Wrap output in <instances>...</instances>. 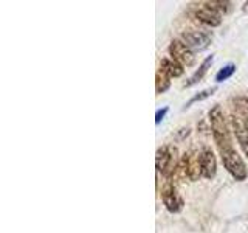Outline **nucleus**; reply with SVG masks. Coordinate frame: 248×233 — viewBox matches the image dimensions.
Wrapping results in <instances>:
<instances>
[{"instance_id":"13","label":"nucleus","mask_w":248,"mask_h":233,"mask_svg":"<svg viewBox=\"0 0 248 233\" xmlns=\"http://www.w3.org/2000/svg\"><path fill=\"white\" fill-rule=\"evenodd\" d=\"M232 109H234V115H237L239 118L248 121V98H245V97H237L234 100Z\"/></svg>"},{"instance_id":"6","label":"nucleus","mask_w":248,"mask_h":233,"mask_svg":"<svg viewBox=\"0 0 248 233\" xmlns=\"http://www.w3.org/2000/svg\"><path fill=\"white\" fill-rule=\"evenodd\" d=\"M168 51L170 54V58L177 61L178 64H182L183 67L194 64V59H196L194 51L182 41V39H174V41L169 44Z\"/></svg>"},{"instance_id":"9","label":"nucleus","mask_w":248,"mask_h":233,"mask_svg":"<svg viewBox=\"0 0 248 233\" xmlns=\"http://www.w3.org/2000/svg\"><path fill=\"white\" fill-rule=\"evenodd\" d=\"M200 169L205 179H213L217 173V162L214 152L209 148H203L200 151Z\"/></svg>"},{"instance_id":"17","label":"nucleus","mask_w":248,"mask_h":233,"mask_svg":"<svg viewBox=\"0 0 248 233\" xmlns=\"http://www.w3.org/2000/svg\"><path fill=\"white\" fill-rule=\"evenodd\" d=\"M214 92H216V87H209V89L202 90L200 93H197V95H194V97L188 101V103H186V107L192 106L194 103H197V101H202V100H205V98H208V97H211Z\"/></svg>"},{"instance_id":"10","label":"nucleus","mask_w":248,"mask_h":233,"mask_svg":"<svg viewBox=\"0 0 248 233\" xmlns=\"http://www.w3.org/2000/svg\"><path fill=\"white\" fill-rule=\"evenodd\" d=\"M231 124H232V131H234L236 138H237L240 148H242L244 154L248 157V121L239 118L237 115L232 114Z\"/></svg>"},{"instance_id":"12","label":"nucleus","mask_w":248,"mask_h":233,"mask_svg":"<svg viewBox=\"0 0 248 233\" xmlns=\"http://www.w3.org/2000/svg\"><path fill=\"white\" fill-rule=\"evenodd\" d=\"M213 64V56H208L203 62L200 64V67L196 70V73H194L189 80H188V83H186V87H191V85H194V84H197L202 78H203L205 75H206V72H208V68H209V66Z\"/></svg>"},{"instance_id":"8","label":"nucleus","mask_w":248,"mask_h":233,"mask_svg":"<svg viewBox=\"0 0 248 233\" xmlns=\"http://www.w3.org/2000/svg\"><path fill=\"white\" fill-rule=\"evenodd\" d=\"M194 17L208 27H219L222 23V14L213 10L208 3H203V6L196 8L194 10Z\"/></svg>"},{"instance_id":"19","label":"nucleus","mask_w":248,"mask_h":233,"mask_svg":"<svg viewBox=\"0 0 248 233\" xmlns=\"http://www.w3.org/2000/svg\"><path fill=\"white\" fill-rule=\"evenodd\" d=\"M244 11H248V2H245V6H244Z\"/></svg>"},{"instance_id":"5","label":"nucleus","mask_w":248,"mask_h":233,"mask_svg":"<svg viewBox=\"0 0 248 233\" xmlns=\"http://www.w3.org/2000/svg\"><path fill=\"white\" fill-rule=\"evenodd\" d=\"M180 168L183 174L189 179V181H197L202 176L200 169V152L196 150L186 151L180 157Z\"/></svg>"},{"instance_id":"3","label":"nucleus","mask_w":248,"mask_h":233,"mask_svg":"<svg viewBox=\"0 0 248 233\" xmlns=\"http://www.w3.org/2000/svg\"><path fill=\"white\" fill-rule=\"evenodd\" d=\"M222 157V163L225 169L236 179V181H245L247 179V166L242 160V157L239 155V152L234 150V148H230L227 151L220 152Z\"/></svg>"},{"instance_id":"11","label":"nucleus","mask_w":248,"mask_h":233,"mask_svg":"<svg viewBox=\"0 0 248 233\" xmlns=\"http://www.w3.org/2000/svg\"><path fill=\"white\" fill-rule=\"evenodd\" d=\"M160 72H163L165 75H168L169 78H178L180 75H183V66L178 64L177 61H174L172 58H165L160 62Z\"/></svg>"},{"instance_id":"7","label":"nucleus","mask_w":248,"mask_h":233,"mask_svg":"<svg viewBox=\"0 0 248 233\" xmlns=\"http://www.w3.org/2000/svg\"><path fill=\"white\" fill-rule=\"evenodd\" d=\"M161 200L166 210L170 213H178L183 208V198L177 191L174 183H166L161 190Z\"/></svg>"},{"instance_id":"16","label":"nucleus","mask_w":248,"mask_h":233,"mask_svg":"<svg viewBox=\"0 0 248 233\" xmlns=\"http://www.w3.org/2000/svg\"><path fill=\"white\" fill-rule=\"evenodd\" d=\"M209 6L216 10L219 14L222 13H228L230 11V6H231V2H227V0H213V2H206Z\"/></svg>"},{"instance_id":"18","label":"nucleus","mask_w":248,"mask_h":233,"mask_svg":"<svg viewBox=\"0 0 248 233\" xmlns=\"http://www.w3.org/2000/svg\"><path fill=\"white\" fill-rule=\"evenodd\" d=\"M168 111H169V107H163V109H158L157 114H155V123L160 124V121H161L163 118H165V115L168 114Z\"/></svg>"},{"instance_id":"2","label":"nucleus","mask_w":248,"mask_h":233,"mask_svg":"<svg viewBox=\"0 0 248 233\" xmlns=\"http://www.w3.org/2000/svg\"><path fill=\"white\" fill-rule=\"evenodd\" d=\"M155 166H157V173L170 177L177 166H180V157H178V151L174 145H165L157 150V155H155Z\"/></svg>"},{"instance_id":"15","label":"nucleus","mask_w":248,"mask_h":233,"mask_svg":"<svg viewBox=\"0 0 248 233\" xmlns=\"http://www.w3.org/2000/svg\"><path fill=\"white\" fill-rule=\"evenodd\" d=\"M236 72V66L234 64H227L225 67H222L219 72L216 75V81L217 83H222V81H227L228 78H231Z\"/></svg>"},{"instance_id":"14","label":"nucleus","mask_w":248,"mask_h":233,"mask_svg":"<svg viewBox=\"0 0 248 233\" xmlns=\"http://www.w3.org/2000/svg\"><path fill=\"white\" fill-rule=\"evenodd\" d=\"M169 87H170V78L158 70L157 75H155V90H157V93H163Z\"/></svg>"},{"instance_id":"1","label":"nucleus","mask_w":248,"mask_h":233,"mask_svg":"<svg viewBox=\"0 0 248 233\" xmlns=\"http://www.w3.org/2000/svg\"><path fill=\"white\" fill-rule=\"evenodd\" d=\"M208 120H209V124H211V134H213L216 146L219 148V152L227 151V150H230V148H232L230 129H228L227 120H225L222 107L214 106L208 114Z\"/></svg>"},{"instance_id":"4","label":"nucleus","mask_w":248,"mask_h":233,"mask_svg":"<svg viewBox=\"0 0 248 233\" xmlns=\"http://www.w3.org/2000/svg\"><path fill=\"white\" fill-rule=\"evenodd\" d=\"M182 41L189 47L192 51H202L208 49V45L213 41V34L208 31H199V30H186L180 36Z\"/></svg>"}]
</instances>
